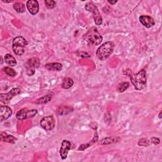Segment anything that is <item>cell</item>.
<instances>
[{
  "mask_svg": "<svg viewBox=\"0 0 162 162\" xmlns=\"http://www.w3.org/2000/svg\"><path fill=\"white\" fill-rule=\"evenodd\" d=\"M125 75L129 76L135 89L138 91L144 89L147 86L146 72L145 70H141L138 73H134L129 69L124 71Z\"/></svg>",
  "mask_w": 162,
  "mask_h": 162,
  "instance_id": "obj_1",
  "label": "cell"
},
{
  "mask_svg": "<svg viewBox=\"0 0 162 162\" xmlns=\"http://www.w3.org/2000/svg\"><path fill=\"white\" fill-rule=\"evenodd\" d=\"M115 44L112 41H108L101 44L98 48L96 55L98 58L101 61H104L109 58L113 52Z\"/></svg>",
  "mask_w": 162,
  "mask_h": 162,
  "instance_id": "obj_2",
  "label": "cell"
},
{
  "mask_svg": "<svg viewBox=\"0 0 162 162\" xmlns=\"http://www.w3.org/2000/svg\"><path fill=\"white\" fill-rule=\"evenodd\" d=\"M84 38L87 43L94 46L100 44L103 40L102 36L96 28H92L89 30L85 34Z\"/></svg>",
  "mask_w": 162,
  "mask_h": 162,
  "instance_id": "obj_3",
  "label": "cell"
},
{
  "mask_svg": "<svg viewBox=\"0 0 162 162\" xmlns=\"http://www.w3.org/2000/svg\"><path fill=\"white\" fill-rule=\"evenodd\" d=\"M28 44V42L24 37L17 36L13 40L12 48L14 53L17 55L21 56L25 51V46Z\"/></svg>",
  "mask_w": 162,
  "mask_h": 162,
  "instance_id": "obj_4",
  "label": "cell"
},
{
  "mask_svg": "<svg viewBox=\"0 0 162 162\" xmlns=\"http://www.w3.org/2000/svg\"><path fill=\"white\" fill-rule=\"evenodd\" d=\"M85 8L86 10L92 13L94 22H95L96 25H99L102 24V17L101 16L98 7L95 5L91 2H89L86 5Z\"/></svg>",
  "mask_w": 162,
  "mask_h": 162,
  "instance_id": "obj_5",
  "label": "cell"
},
{
  "mask_svg": "<svg viewBox=\"0 0 162 162\" xmlns=\"http://www.w3.org/2000/svg\"><path fill=\"white\" fill-rule=\"evenodd\" d=\"M40 124L43 129L47 131H50L55 128V120L53 116H47L41 119Z\"/></svg>",
  "mask_w": 162,
  "mask_h": 162,
  "instance_id": "obj_6",
  "label": "cell"
},
{
  "mask_svg": "<svg viewBox=\"0 0 162 162\" xmlns=\"http://www.w3.org/2000/svg\"><path fill=\"white\" fill-rule=\"evenodd\" d=\"M37 113V110H28V109H22L19 110L17 114H16V117L17 119L23 120L28 119L29 118H32L34 117Z\"/></svg>",
  "mask_w": 162,
  "mask_h": 162,
  "instance_id": "obj_7",
  "label": "cell"
},
{
  "mask_svg": "<svg viewBox=\"0 0 162 162\" xmlns=\"http://www.w3.org/2000/svg\"><path fill=\"white\" fill-rule=\"evenodd\" d=\"M21 93V90L19 88H13L11 91L6 94H0V100L2 103L7 104L10 102V101L12 99V98L15 96L18 95Z\"/></svg>",
  "mask_w": 162,
  "mask_h": 162,
  "instance_id": "obj_8",
  "label": "cell"
},
{
  "mask_svg": "<svg viewBox=\"0 0 162 162\" xmlns=\"http://www.w3.org/2000/svg\"><path fill=\"white\" fill-rule=\"evenodd\" d=\"M71 149V143L69 141L63 140L60 150V154L62 160H65L68 157L69 152Z\"/></svg>",
  "mask_w": 162,
  "mask_h": 162,
  "instance_id": "obj_9",
  "label": "cell"
},
{
  "mask_svg": "<svg viewBox=\"0 0 162 162\" xmlns=\"http://www.w3.org/2000/svg\"><path fill=\"white\" fill-rule=\"evenodd\" d=\"M27 8L32 15H36L39 12V6L36 0H29L27 2Z\"/></svg>",
  "mask_w": 162,
  "mask_h": 162,
  "instance_id": "obj_10",
  "label": "cell"
},
{
  "mask_svg": "<svg viewBox=\"0 0 162 162\" xmlns=\"http://www.w3.org/2000/svg\"><path fill=\"white\" fill-rule=\"evenodd\" d=\"M12 110L11 108L7 106H2L0 110V118L1 122L8 119L12 115Z\"/></svg>",
  "mask_w": 162,
  "mask_h": 162,
  "instance_id": "obj_11",
  "label": "cell"
},
{
  "mask_svg": "<svg viewBox=\"0 0 162 162\" xmlns=\"http://www.w3.org/2000/svg\"><path fill=\"white\" fill-rule=\"evenodd\" d=\"M139 20L141 24L146 28H150L155 24L154 19L148 15H142L139 17Z\"/></svg>",
  "mask_w": 162,
  "mask_h": 162,
  "instance_id": "obj_12",
  "label": "cell"
},
{
  "mask_svg": "<svg viewBox=\"0 0 162 162\" xmlns=\"http://www.w3.org/2000/svg\"><path fill=\"white\" fill-rule=\"evenodd\" d=\"M1 141L3 142H6V143H15L17 139L13 136L12 135L8 134L6 132H3L1 134Z\"/></svg>",
  "mask_w": 162,
  "mask_h": 162,
  "instance_id": "obj_13",
  "label": "cell"
},
{
  "mask_svg": "<svg viewBox=\"0 0 162 162\" xmlns=\"http://www.w3.org/2000/svg\"><path fill=\"white\" fill-rule=\"evenodd\" d=\"M40 65L39 59L37 58H32L29 59L28 62H27L26 67H29V68H38Z\"/></svg>",
  "mask_w": 162,
  "mask_h": 162,
  "instance_id": "obj_14",
  "label": "cell"
},
{
  "mask_svg": "<svg viewBox=\"0 0 162 162\" xmlns=\"http://www.w3.org/2000/svg\"><path fill=\"white\" fill-rule=\"evenodd\" d=\"M45 67L48 70L54 71H60L62 69V65L60 63H47L45 65Z\"/></svg>",
  "mask_w": 162,
  "mask_h": 162,
  "instance_id": "obj_15",
  "label": "cell"
},
{
  "mask_svg": "<svg viewBox=\"0 0 162 162\" xmlns=\"http://www.w3.org/2000/svg\"><path fill=\"white\" fill-rule=\"evenodd\" d=\"M73 109L70 106H60L57 109V114L59 115H64L72 112Z\"/></svg>",
  "mask_w": 162,
  "mask_h": 162,
  "instance_id": "obj_16",
  "label": "cell"
},
{
  "mask_svg": "<svg viewBox=\"0 0 162 162\" xmlns=\"http://www.w3.org/2000/svg\"><path fill=\"white\" fill-rule=\"evenodd\" d=\"M5 63L9 66H14L17 65V60L16 59L13 57L10 54H6L5 56Z\"/></svg>",
  "mask_w": 162,
  "mask_h": 162,
  "instance_id": "obj_17",
  "label": "cell"
},
{
  "mask_svg": "<svg viewBox=\"0 0 162 162\" xmlns=\"http://www.w3.org/2000/svg\"><path fill=\"white\" fill-rule=\"evenodd\" d=\"M73 80L70 77H65L63 79L62 84V87L65 89H70L73 85Z\"/></svg>",
  "mask_w": 162,
  "mask_h": 162,
  "instance_id": "obj_18",
  "label": "cell"
},
{
  "mask_svg": "<svg viewBox=\"0 0 162 162\" xmlns=\"http://www.w3.org/2000/svg\"><path fill=\"white\" fill-rule=\"evenodd\" d=\"M120 141V138L118 137H109L107 138H105L102 140H101L99 142V144H109L111 143H117L118 141Z\"/></svg>",
  "mask_w": 162,
  "mask_h": 162,
  "instance_id": "obj_19",
  "label": "cell"
},
{
  "mask_svg": "<svg viewBox=\"0 0 162 162\" xmlns=\"http://www.w3.org/2000/svg\"><path fill=\"white\" fill-rule=\"evenodd\" d=\"M13 8L19 13H23L25 11V6L21 2L15 3L13 5Z\"/></svg>",
  "mask_w": 162,
  "mask_h": 162,
  "instance_id": "obj_20",
  "label": "cell"
},
{
  "mask_svg": "<svg viewBox=\"0 0 162 162\" xmlns=\"http://www.w3.org/2000/svg\"><path fill=\"white\" fill-rule=\"evenodd\" d=\"M53 98V95L51 94H47V95L46 96H44L41 98H39L37 101H36V103L37 104H45V103H48L49 101L50 100H51Z\"/></svg>",
  "mask_w": 162,
  "mask_h": 162,
  "instance_id": "obj_21",
  "label": "cell"
},
{
  "mask_svg": "<svg viewBox=\"0 0 162 162\" xmlns=\"http://www.w3.org/2000/svg\"><path fill=\"white\" fill-rule=\"evenodd\" d=\"M4 72L6 74V75L10 77H15L16 76V72L14 69H13L9 66H5L3 68Z\"/></svg>",
  "mask_w": 162,
  "mask_h": 162,
  "instance_id": "obj_22",
  "label": "cell"
},
{
  "mask_svg": "<svg viewBox=\"0 0 162 162\" xmlns=\"http://www.w3.org/2000/svg\"><path fill=\"white\" fill-rule=\"evenodd\" d=\"M129 87V83L128 82H123L120 83L117 87V91L120 92H123L127 90Z\"/></svg>",
  "mask_w": 162,
  "mask_h": 162,
  "instance_id": "obj_23",
  "label": "cell"
},
{
  "mask_svg": "<svg viewBox=\"0 0 162 162\" xmlns=\"http://www.w3.org/2000/svg\"><path fill=\"white\" fill-rule=\"evenodd\" d=\"M46 6L48 9H53L56 6V2L53 1V0H46L44 2Z\"/></svg>",
  "mask_w": 162,
  "mask_h": 162,
  "instance_id": "obj_24",
  "label": "cell"
},
{
  "mask_svg": "<svg viewBox=\"0 0 162 162\" xmlns=\"http://www.w3.org/2000/svg\"><path fill=\"white\" fill-rule=\"evenodd\" d=\"M138 144L139 146H148L150 145V141H148L147 139L143 138L141 139L139 141Z\"/></svg>",
  "mask_w": 162,
  "mask_h": 162,
  "instance_id": "obj_25",
  "label": "cell"
},
{
  "mask_svg": "<svg viewBox=\"0 0 162 162\" xmlns=\"http://www.w3.org/2000/svg\"><path fill=\"white\" fill-rule=\"evenodd\" d=\"M91 145V143H89L80 145L79 147V151H83V150L87 149V148H88Z\"/></svg>",
  "mask_w": 162,
  "mask_h": 162,
  "instance_id": "obj_26",
  "label": "cell"
},
{
  "mask_svg": "<svg viewBox=\"0 0 162 162\" xmlns=\"http://www.w3.org/2000/svg\"><path fill=\"white\" fill-rule=\"evenodd\" d=\"M35 73V69L29 68V67H27V74L29 76H33Z\"/></svg>",
  "mask_w": 162,
  "mask_h": 162,
  "instance_id": "obj_27",
  "label": "cell"
},
{
  "mask_svg": "<svg viewBox=\"0 0 162 162\" xmlns=\"http://www.w3.org/2000/svg\"><path fill=\"white\" fill-rule=\"evenodd\" d=\"M151 143L155 145H157V144H159L160 143V140L159 138H157L156 137H153L151 139Z\"/></svg>",
  "mask_w": 162,
  "mask_h": 162,
  "instance_id": "obj_28",
  "label": "cell"
},
{
  "mask_svg": "<svg viewBox=\"0 0 162 162\" xmlns=\"http://www.w3.org/2000/svg\"><path fill=\"white\" fill-rule=\"evenodd\" d=\"M108 2H109L111 5H115V4L117 3V1H114V2H113V1H110V0H109V1H108Z\"/></svg>",
  "mask_w": 162,
  "mask_h": 162,
  "instance_id": "obj_29",
  "label": "cell"
},
{
  "mask_svg": "<svg viewBox=\"0 0 162 162\" xmlns=\"http://www.w3.org/2000/svg\"><path fill=\"white\" fill-rule=\"evenodd\" d=\"M2 2H4V3H11L13 1H12V0H11V1H10H10H5V0H2Z\"/></svg>",
  "mask_w": 162,
  "mask_h": 162,
  "instance_id": "obj_30",
  "label": "cell"
},
{
  "mask_svg": "<svg viewBox=\"0 0 162 162\" xmlns=\"http://www.w3.org/2000/svg\"><path fill=\"white\" fill-rule=\"evenodd\" d=\"M161 112H160V114H159V118H161Z\"/></svg>",
  "mask_w": 162,
  "mask_h": 162,
  "instance_id": "obj_31",
  "label": "cell"
}]
</instances>
